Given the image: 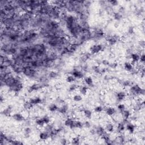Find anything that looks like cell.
<instances>
[{"label": "cell", "instance_id": "obj_7", "mask_svg": "<svg viewBox=\"0 0 145 145\" xmlns=\"http://www.w3.org/2000/svg\"><path fill=\"white\" fill-rule=\"evenodd\" d=\"M105 113L107 114L108 116L112 117L114 116L117 113V109L115 108L112 106H108L104 108Z\"/></svg>", "mask_w": 145, "mask_h": 145}, {"label": "cell", "instance_id": "obj_39", "mask_svg": "<svg viewBox=\"0 0 145 145\" xmlns=\"http://www.w3.org/2000/svg\"><path fill=\"white\" fill-rule=\"evenodd\" d=\"M121 84L122 86L124 87H130V86L132 85V83L129 80H123V81H121Z\"/></svg>", "mask_w": 145, "mask_h": 145}, {"label": "cell", "instance_id": "obj_42", "mask_svg": "<svg viewBox=\"0 0 145 145\" xmlns=\"http://www.w3.org/2000/svg\"><path fill=\"white\" fill-rule=\"evenodd\" d=\"M91 126H92L91 124V122L89 121L86 120L84 122H83V127H84V128L90 129Z\"/></svg>", "mask_w": 145, "mask_h": 145}, {"label": "cell", "instance_id": "obj_30", "mask_svg": "<svg viewBox=\"0 0 145 145\" xmlns=\"http://www.w3.org/2000/svg\"><path fill=\"white\" fill-rule=\"evenodd\" d=\"M34 107V106L29 101H26L23 103V108L25 109V111H29V110H31Z\"/></svg>", "mask_w": 145, "mask_h": 145}, {"label": "cell", "instance_id": "obj_13", "mask_svg": "<svg viewBox=\"0 0 145 145\" xmlns=\"http://www.w3.org/2000/svg\"><path fill=\"white\" fill-rule=\"evenodd\" d=\"M34 106L43 103V99L39 96L34 97V98H31L29 100Z\"/></svg>", "mask_w": 145, "mask_h": 145}, {"label": "cell", "instance_id": "obj_26", "mask_svg": "<svg viewBox=\"0 0 145 145\" xmlns=\"http://www.w3.org/2000/svg\"><path fill=\"white\" fill-rule=\"evenodd\" d=\"M101 138L104 141L105 143L107 144L108 142H109L110 140L112 139L111 137V133H108V132L106 131L105 133H104L101 136Z\"/></svg>", "mask_w": 145, "mask_h": 145}, {"label": "cell", "instance_id": "obj_12", "mask_svg": "<svg viewBox=\"0 0 145 145\" xmlns=\"http://www.w3.org/2000/svg\"><path fill=\"white\" fill-rule=\"evenodd\" d=\"M69 111V105L67 104L64 103V104L58 107L57 112L62 114H66Z\"/></svg>", "mask_w": 145, "mask_h": 145}, {"label": "cell", "instance_id": "obj_27", "mask_svg": "<svg viewBox=\"0 0 145 145\" xmlns=\"http://www.w3.org/2000/svg\"><path fill=\"white\" fill-rule=\"evenodd\" d=\"M83 112L84 116L86 118L88 119V120H90V119L92 118L93 116V113L92 111H91V110L88 109H84Z\"/></svg>", "mask_w": 145, "mask_h": 145}, {"label": "cell", "instance_id": "obj_45", "mask_svg": "<svg viewBox=\"0 0 145 145\" xmlns=\"http://www.w3.org/2000/svg\"><path fill=\"white\" fill-rule=\"evenodd\" d=\"M127 33L129 35H133V34H134V27L131 26H129L128 30H127Z\"/></svg>", "mask_w": 145, "mask_h": 145}, {"label": "cell", "instance_id": "obj_23", "mask_svg": "<svg viewBox=\"0 0 145 145\" xmlns=\"http://www.w3.org/2000/svg\"><path fill=\"white\" fill-rule=\"evenodd\" d=\"M58 76H59L58 72L55 70L51 71L50 72L48 73V78L50 79H56V78H57Z\"/></svg>", "mask_w": 145, "mask_h": 145}, {"label": "cell", "instance_id": "obj_25", "mask_svg": "<svg viewBox=\"0 0 145 145\" xmlns=\"http://www.w3.org/2000/svg\"><path fill=\"white\" fill-rule=\"evenodd\" d=\"M133 68H134V66H133V65L131 64L130 62L126 61L124 62V69L126 71H127V72H130V71L132 70V69H133Z\"/></svg>", "mask_w": 145, "mask_h": 145}, {"label": "cell", "instance_id": "obj_5", "mask_svg": "<svg viewBox=\"0 0 145 145\" xmlns=\"http://www.w3.org/2000/svg\"><path fill=\"white\" fill-rule=\"evenodd\" d=\"M114 97H115L116 101H117V102L120 103L126 99L127 97V94L125 91H118L116 92L115 95H114Z\"/></svg>", "mask_w": 145, "mask_h": 145}, {"label": "cell", "instance_id": "obj_37", "mask_svg": "<svg viewBox=\"0 0 145 145\" xmlns=\"http://www.w3.org/2000/svg\"><path fill=\"white\" fill-rule=\"evenodd\" d=\"M35 122L36 125H37L38 126H39L41 127H44L45 125V124L44 121H43L42 118H36V120H35Z\"/></svg>", "mask_w": 145, "mask_h": 145}, {"label": "cell", "instance_id": "obj_22", "mask_svg": "<svg viewBox=\"0 0 145 145\" xmlns=\"http://www.w3.org/2000/svg\"><path fill=\"white\" fill-rule=\"evenodd\" d=\"M122 115V119H125V120H127V119H129L130 116H131V112L129 111V109H125L124 111L121 113Z\"/></svg>", "mask_w": 145, "mask_h": 145}, {"label": "cell", "instance_id": "obj_43", "mask_svg": "<svg viewBox=\"0 0 145 145\" xmlns=\"http://www.w3.org/2000/svg\"><path fill=\"white\" fill-rule=\"evenodd\" d=\"M108 3L109 4V5L112 6H112L114 7V6H117L118 5L119 2L117 1H116V0H112V1H108Z\"/></svg>", "mask_w": 145, "mask_h": 145}, {"label": "cell", "instance_id": "obj_10", "mask_svg": "<svg viewBox=\"0 0 145 145\" xmlns=\"http://www.w3.org/2000/svg\"><path fill=\"white\" fill-rule=\"evenodd\" d=\"M135 128V125L130 122L125 125V129H126V130L130 134H133L134 133Z\"/></svg>", "mask_w": 145, "mask_h": 145}, {"label": "cell", "instance_id": "obj_51", "mask_svg": "<svg viewBox=\"0 0 145 145\" xmlns=\"http://www.w3.org/2000/svg\"><path fill=\"white\" fill-rule=\"evenodd\" d=\"M125 9L124 6H121L118 9V13H121V14H123V13L125 12Z\"/></svg>", "mask_w": 145, "mask_h": 145}, {"label": "cell", "instance_id": "obj_16", "mask_svg": "<svg viewBox=\"0 0 145 145\" xmlns=\"http://www.w3.org/2000/svg\"><path fill=\"white\" fill-rule=\"evenodd\" d=\"M95 130H96V134L100 137H101V136L106 132L104 127L101 125H99V126L95 127Z\"/></svg>", "mask_w": 145, "mask_h": 145}, {"label": "cell", "instance_id": "obj_36", "mask_svg": "<svg viewBox=\"0 0 145 145\" xmlns=\"http://www.w3.org/2000/svg\"><path fill=\"white\" fill-rule=\"evenodd\" d=\"M55 128L53 126V125L52 124H51V123L49 124L45 125V126H44V131L47 132L49 134L52 131V130Z\"/></svg>", "mask_w": 145, "mask_h": 145}, {"label": "cell", "instance_id": "obj_52", "mask_svg": "<svg viewBox=\"0 0 145 145\" xmlns=\"http://www.w3.org/2000/svg\"><path fill=\"white\" fill-rule=\"evenodd\" d=\"M90 133L92 135H94L96 134V130H95V128L93 127V128L91 129L90 130Z\"/></svg>", "mask_w": 145, "mask_h": 145}, {"label": "cell", "instance_id": "obj_6", "mask_svg": "<svg viewBox=\"0 0 145 145\" xmlns=\"http://www.w3.org/2000/svg\"><path fill=\"white\" fill-rule=\"evenodd\" d=\"M43 88L42 84L40 83H35L29 86V88H28L27 91L29 93H31L35 91H38L42 90Z\"/></svg>", "mask_w": 145, "mask_h": 145}, {"label": "cell", "instance_id": "obj_50", "mask_svg": "<svg viewBox=\"0 0 145 145\" xmlns=\"http://www.w3.org/2000/svg\"><path fill=\"white\" fill-rule=\"evenodd\" d=\"M10 144L18 145V144H23V142H21L20 140H16V139H15L12 140V142H11Z\"/></svg>", "mask_w": 145, "mask_h": 145}, {"label": "cell", "instance_id": "obj_49", "mask_svg": "<svg viewBox=\"0 0 145 145\" xmlns=\"http://www.w3.org/2000/svg\"><path fill=\"white\" fill-rule=\"evenodd\" d=\"M60 143L61 144H68V139L65 138H61L60 139Z\"/></svg>", "mask_w": 145, "mask_h": 145}, {"label": "cell", "instance_id": "obj_41", "mask_svg": "<svg viewBox=\"0 0 145 145\" xmlns=\"http://www.w3.org/2000/svg\"><path fill=\"white\" fill-rule=\"evenodd\" d=\"M42 118L43 119V121H44V122L45 125H47V124H50L51 122V117L47 115V114H45V115L43 116Z\"/></svg>", "mask_w": 145, "mask_h": 145}, {"label": "cell", "instance_id": "obj_28", "mask_svg": "<svg viewBox=\"0 0 145 145\" xmlns=\"http://www.w3.org/2000/svg\"><path fill=\"white\" fill-rule=\"evenodd\" d=\"M39 139L42 140H47L49 138V135L47 132L43 131L42 132H40L39 134Z\"/></svg>", "mask_w": 145, "mask_h": 145}, {"label": "cell", "instance_id": "obj_54", "mask_svg": "<svg viewBox=\"0 0 145 145\" xmlns=\"http://www.w3.org/2000/svg\"><path fill=\"white\" fill-rule=\"evenodd\" d=\"M113 25L114 27L115 28H118L119 27V26H120V23H119L118 22H115Z\"/></svg>", "mask_w": 145, "mask_h": 145}, {"label": "cell", "instance_id": "obj_20", "mask_svg": "<svg viewBox=\"0 0 145 145\" xmlns=\"http://www.w3.org/2000/svg\"><path fill=\"white\" fill-rule=\"evenodd\" d=\"M104 128L106 131L109 133H113L114 131V130H115L114 125L111 122H108L107 124H106Z\"/></svg>", "mask_w": 145, "mask_h": 145}, {"label": "cell", "instance_id": "obj_40", "mask_svg": "<svg viewBox=\"0 0 145 145\" xmlns=\"http://www.w3.org/2000/svg\"><path fill=\"white\" fill-rule=\"evenodd\" d=\"M104 111V107H103L101 105H98L96 106L94 108V111L96 113H100Z\"/></svg>", "mask_w": 145, "mask_h": 145}, {"label": "cell", "instance_id": "obj_17", "mask_svg": "<svg viewBox=\"0 0 145 145\" xmlns=\"http://www.w3.org/2000/svg\"><path fill=\"white\" fill-rule=\"evenodd\" d=\"M125 130V125L122 122H118L116 127V130L118 134L122 133Z\"/></svg>", "mask_w": 145, "mask_h": 145}, {"label": "cell", "instance_id": "obj_18", "mask_svg": "<svg viewBox=\"0 0 145 145\" xmlns=\"http://www.w3.org/2000/svg\"><path fill=\"white\" fill-rule=\"evenodd\" d=\"M78 90L80 94L82 96H85L87 94L88 88L86 85H81L78 87Z\"/></svg>", "mask_w": 145, "mask_h": 145}, {"label": "cell", "instance_id": "obj_31", "mask_svg": "<svg viewBox=\"0 0 145 145\" xmlns=\"http://www.w3.org/2000/svg\"><path fill=\"white\" fill-rule=\"evenodd\" d=\"M113 18L116 22H120L121 21L123 18V16L120 13L116 12L114 13L113 14Z\"/></svg>", "mask_w": 145, "mask_h": 145}, {"label": "cell", "instance_id": "obj_34", "mask_svg": "<svg viewBox=\"0 0 145 145\" xmlns=\"http://www.w3.org/2000/svg\"><path fill=\"white\" fill-rule=\"evenodd\" d=\"M91 70L95 74H97V75L101 74V68L99 65L92 66L91 68Z\"/></svg>", "mask_w": 145, "mask_h": 145}, {"label": "cell", "instance_id": "obj_9", "mask_svg": "<svg viewBox=\"0 0 145 145\" xmlns=\"http://www.w3.org/2000/svg\"><path fill=\"white\" fill-rule=\"evenodd\" d=\"M71 130H74L75 129H82L83 128V122L80 120H74L73 125L70 127Z\"/></svg>", "mask_w": 145, "mask_h": 145}, {"label": "cell", "instance_id": "obj_14", "mask_svg": "<svg viewBox=\"0 0 145 145\" xmlns=\"http://www.w3.org/2000/svg\"><path fill=\"white\" fill-rule=\"evenodd\" d=\"M83 82L87 87H92L94 86V80L91 76L84 77L83 78Z\"/></svg>", "mask_w": 145, "mask_h": 145}, {"label": "cell", "instance_id": "obj_46", "mask_svg": "<svg viewBox=\"0 0 145 145\" xmlns=\"http://www.w3.org/2000/svg\"><path fill=\"white\" fill-rule=\"evenodd\" d=\"M145 62V55L143 53L141 55H140V59H139V62L140 64L143 65Z\"/></svg>", "mask_w": 145, "mask_h": 145}, {"label": "cell", "instance_id": "obj_4", "mask_svg": "<svg viewBox=\"0 0 145 145\" xmlns=\"http://www.w3.org/2000/svg\"><path fill=\"white\" fill-rule=\"evenodd\" d=\"M70 74L72 75L73 76H74L77 80L82 79L84 78V74L83 71L75 68L73 69V70L71 71Z\"/></svg>", "mask_w": 145, "mask_h": 145}, {"label": "cell", "instance_id": "obj_24", "mask_svg": "<svg viewBox=\"0 0 145 145\" xmlns=\"http://www.w3.org/2000/svg\"><path fill=\"white\" fill-rule=\"evenodd\" d=\"M58 108V106L56 103H51L48 105V109L49 111H50L51 112H57Z\"/></svg>", "mask_w": 145, "mask_h": 145}, {"label": "cell", "instance_id": "obj_21", "mask_svg": "<svg viewBox=\"0 0 145 145\" xmlns=\"http://www.w3.org/2000/svg\"><path fill=\"white\" fill-rule=\"evenodd\" d=\"M74 121V120L72 117H67L64 121V125L65 126L68 127L70 128V127L71 126V125H73Z\"/></svg>", "mask_w": 145, "mask_h": 145}, {"label": "cell", "instance_id": "obj_15", "mask_svg": "<svg viewBox=\"0 0 145 145\" xmlns=\"http://www.w3.org/2000/svg\"><path fill=\"white\" fill-rule=\"evenodd\" d=\"M92 55V54L89 52H86L83 53V55L81 56V58H80L79 60L80 62H81V63H85L87 60L90 59Z\"/></svg>", "mask_w": 145, "mask_h": 145}, {"label": "cell", "instance_id": "obj_48", "mask_svg": "<svg viewBox=\"0 0 145 145\" xmlns=\"http://www.w3.org/2000/svg\"><path fill=\"white\" fill-rule=\"evenodd\" d=\"M118 66L117 62H110V64L109 65V68L111 69H116Z\"/></svg>", "mask_w": 145, "mask_h": 145}, {"label": "cell", "instance_id": "obj_33", "mask_svg": "<svg viewBox=\"0 0 145 145\" xmlns=\"http://www.w3.org/2000/svg\"><path fill=\"white\" fill-rule=\"evenodd\" d=\"M78 85L76 83H71L70 85L69 86V92H74L75 91H76L78 89Z\"/></svg>", "mask_w": 145, "mask_h": 145}, {"label": "cell", "instance_id": "obj_19", "mask_svg": "<svg viewBox=\"0 0 145 145\" xmlns=\"http://www.w3.org/2000/svg\"><path fill=\"white\" fill-rule=\"evenodd\" d=\"M32 133V130L30 126H26L23 130V135L25 138H29L31 137V134Z\"/></svg>", "mask_w": 145, "mask_h": 145}, {"label": "cell", "instance_id": "obj_3", "mask_svg": "<svg viewBox=\"0 0 145 145\" xmlns=\"http://www.w3.org/2000/svg\"><path fill=\"white\" fill-rule=\"evenodd\" d=\"M104 49V46L101 44H95L91 47L90 50L92 55H96L101 52Z\"/></svg>", "mask_w": 145, "mask_h": 145}, {"label": "cell", "instance_id": "obj_2", "mask_svg": "<svg viewBox=\"0 0 145 145\" xmlns=\"http://www.w3.org/2000/svg\"><path fill=\"white\" fill-rule=\"evenodd\" d=\"M105 38L108 43V44L109 45H111V46H113V45L116 44L117 42H118V40H120V37L118 35L114 34L113 35H108Z\"/></svg>", "mask_w": 145, "mask_h": 145}, {"label": "cell", "instance_id": "obj_32", "mask_svg": "<svg viewBox=\"0 0 145 145\" xmlns=\"http://www.w3.org/2000/svg\"><path fill=\"white\" fill-rule=\"evenodd\" d=\"M81 138L78 136H75L72 138L71 140V143L75 145H78L81 144Z\"/></svg>", "mask_w": 145, "mask_h": 145}, {"label": "cell", "instance_id": "obj_35", "mask_svg": "<svg viewBox=\"0 0 145 145\" xmlns=\"http://www.w3.org/2000/svg\"><path fill=\"white\" fill-rule=\"evenodd\" d=\"M66 82L67 83H74L75 81H77V79L75 78V77L74 76H73L71 74L70 75H68V76L66 77Z\"/></svg>", "mask_w": 145, "mask_h": 145}, {"label": "cell", "instance_id": "obj_44", "mask_svg": "<svg viewBox=\"0 0 145 145\" xmlns=\"http://www.w3.org/2000/svg\"><path fill=\"white\" fill-rule=\"evenodd\" d=\"M56 104H57V105H59L60 106L62 104H64L65 103V101L64 100H62V99H61L60 98H57L56 99Z\"/></svg>", "mask_w": 145, "mask_h": 145}, {"label": "cell", "instance_id": "obj_8", "mask_svg": "<svg viewBox=\"0 0 145 145\" xmlns=\"http://www.w3.org/2000/svg\"><path fill=\"white\" fill-rule=\"evenodd\" d=\"M12 118L17 122H23L26 120L25 117L21 113H16L12 115Z\"/></svg>", "mask_w": 145, "mask_h": 145}, {"label": "cell", "instance_id": "obj_55", "mask_svg": "<svg viewBox=\"0 0 145 145\" xmlns=\"http://www.w3.org/2000/svg\"><path fill=\"white\" fill-rule=\"evenodd\" d=\"M4 101H5V98H4L3 95H1V98H0V102H1V104H3Z\"/></svg>", "mask_w": 145, "mask_h": 145}, {"label": "cell", "instance_id": "obj_38", "mask_svg": "<svg viewBox=\"0 0 145 145\" xmlns=\"http://www.w3.org/2000/svg\"><path fill=\"white\" fill-rule=\"evenodd\" d=\"M116 109H117V111H118L121 113V112L124 111V110L126 109V106H125L124 104L120 103V104H118L117 106Z\"/></svg>", "mask_w": 145, "mask_h": 145}, {"label": "cell", "instance_id": "obj_1", "mask_svg": "<svg viewBox=\"0 0 145 145\" xmlns=\"http://www.w3.org/2000/svg\"><path fill=\"white\" fill-rule=\"evenodd\" d=\"M144 95V89L142 88L138 84H135L131 85L130 87L129 90V95L131 96V98H135L138 96H143Z\"/></svg>", "mask_w": 145, "mask_h": 145}, {"label": "cell", "instance_id": "obj_53", "mask_svg": "<svg viewBox=\"0 0 145 145\" xmlns=\"http://www.w3.org/2000/svg\"><path fill=\"white\" fill-rule=\"evenodd\" d=\"M139 46L140 47L143 48L144 47V40H140V42H139Z\"/></svg>", "mask_w": 145, "mask_h": 145}, {"label": "cell", "instance_id": "obj_47", "mask_svg": "<svg viewBox=\"0 0 145 145\" xmlns=\"http://www.w3.org/2000/svg\"><path fill=\"white\" fill-rule=\"evenodd\" d=\"M101 64H102L103 66H109V64H110V62L109 61V60L104 59L103 60H101Z\"/></svg>", "mask_w": 145, "mask_h": 145}, {"label": "cell", "instance_id": "obj_29", "mask_svg": "<svg viewBox=\"0 0 145 145\" xmlns=\"http://www.w3.org/2000/svg\"><path fill=\"white\" fill-rule=\"evenodd\" d=\"M83 97L81 94H77L74 95V96L73 97V100L74 101L75 103H79L83 100Z\"/></svg>", "mask_w": 145, "mask_h": 145}, {"label": "cell", "instance_id": "obj_11", "mask_svg": "<svg viewBox=\"0 0 145 145\" xmlns=\"http://www.w3.org/2000/svg\"><path fill=\"white\" fill-rule=\"evenodd\" d=\"M13 108L12 105H9L7 107H6L5 109L3 110L1 112L2 115L6 117H10L12 116V113L13 112Z\"/></svg>", "mask_w": 145, "mask_h": 145}]
</instances>
